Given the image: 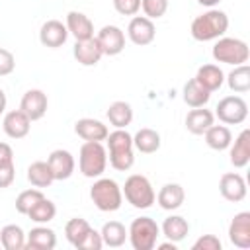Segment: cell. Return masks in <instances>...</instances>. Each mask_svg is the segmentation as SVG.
Listing matches in <instances>:
<instances>
[{"label": "cell", "mask_w": 250, "mask_h": 250, "mask_svg": "<svg viewBox=\"0 0 250 250\" xmlns=\"http://www.w3.org/2000/svg\"><path fill=\"white\" fill-rule=\"evenodd\" d=\"M16 180V164H8V166H0V189L2 188H10Z\"/></svg>", "instance_id": "cell-42"}, {"label": "cell", "mask_w": 250, "mask_h": 250, "mask_svg": "<svg viewBox=\"0 0 250 250\" xmlns=\"http://www.w3.org/2000/svg\"><path fill=\"white\" fill-rule=\"evenodd\" d=\"M121 191H123L125 201H127L129 205H133L135 209H148V207H152V203L156 201L154 188H152V184L148 182V178L143 176V174H131V176L125 180Z\"/></svg>", "instance_id": "cell-5"}, {"label": "cell", "mask_w": 250, "mask_h": 250, "mask_svg": "<svg viewBox=\"0 0 250 250\" xmlns=\"http://www.w3.org/2000/svg\"><path fill=\"white\" fill-rule=\"evenodd\" d=\"M215 115L225 125H240L248 117V104L240 96H225L215 107Z\"/></svg>", "instance_id": "cell-8"}, {"label": "cell", "mask_w": 250, "mask_h": 250, "mask_svg": "<svg viewBox=\"0 0 250 250\" xmlns=\"http://www.w3.org/2000/svg\"><path fill=\"white\" fill-rule=\"evenodd\" d=\"M203 137H205L207 146L213 148V150H227L230 146V143H232V133H230V129L227 125H215L213 123L203 133Z\"/></svg>", "instance_id": "cell-29"}, {"label": "cell", "mask_w": 250, "mask_h": 250, "mask_svg": "<svg viewBox=\"0 0 250 250\" xmlns=\"http://www.w3.org/2000/svg\"><path fill=\"white\" fill-rule=\"evenodd\" d=\"M74 133L84 139V141H105L109 129L107 125H104L100 119H94V117H82L74 123Z\"/></svg>", "instance_id": "cell-20"}, {"label": "cell", "mask_w": 250, "mask_h": 250, "mask_svg": "<svg viewBox=\"0 0 250 250\" xmlns=\"http://www.w3.org/2000/svg\"><path fill=\"white\" fill-rule=\"evenodd\" d=\"M113 8L121 16H137L141 10V0H113Z\"/></svg>", "instance_id": "cell-39"}, {"label": "cell", "mask_w": 250, "mask_h": 250, "mask_svg": "<svg viewBox=\"0 0 250 250\" xmlns=\"http://www.w3.org/2000/svg\"><path fill=\"white\" fill-rule=\"evenodd\" d=\"M207 92H217L225 82V72L217 64H203L197 68V74L193 76Z\"/></svg>", "instance_id": "cell-24"}, {"label": "cell", "mask_w": 250, "mask_h": 250, "mask_svg": "<svg viewBox=\"0 0 250 250\" xmlns=\"http://www.w3.org/2000/svg\"><path fill=\"white\" fill-rule=\"evenodd\" d=\"M16 68V57L12 51L0 47V76H8L12 74Z\"/></svg>", "instance_id": "cell-40"}, {"label": "cell", "mask_w": 250, "mask_h": 250, "mask_svg": "<svg viewBox=\"0 0 250 250\" xmlns=\"http://www.w3.org/2000/svg\"><path fill=\"white\" fill-rule=\"evenodd\" d=\"M0 244L4 250H23L25 248V232L20 225H6L0 230Z\"/></svg>", "instance_id": "cell-32"}, {"label": "cell", "mask_w": 250, "mask_h": 250, "mask_svg": "<svg viewBox=\"0 0 250 250\" xmlns=\"http://www.w3.org/2000/svg\"><path fill=\"white\" fill-rule=\"evenodd\" d=\"M27 182H29L33 188H39V189L49 188V186L55 182L49 164H47L45 160H35V162H31V164L27 166Z\"/></svg>", "instance_id": "cell-30"}, {"label": "cell", "mask_w": 250, "mask_h": 250, "mask_svg": "<svg viewBox=\"0 0 250 250\" xmlns=\"http://www.w3.org/2000/svg\"><path fill=\"white\" fill-rule=\"evenodd\" d=\"M96 41H98V45H100L104 55L115 57L125 49V31L121 27H117V25H104L98 31Z\"/></svg>", "instance_id": "cell-9"}, {"label": "cell", "mask_w": 250, "mask_h": 250, "mask_svg": "<svg viewBox=\"0 0 250 250\" xmlns=\"http://www.w3.org/2000/svg\"><path fill=\"white\" fill-rule=\"evenodd\" d=\"M90 199L100 211L113 213L123 203V191H121V186L113 178L100 176V178H96V182L90 188Z\"/></svg>", "instance_id": "cell-3"}, {"label": "cell", "mask_w": 250, "mask_h": 250, "mask_svg": "<svg viewBox=\"0 0 250 250\" xmlns=\"http://www.w3.org/2000/svg\"><path fill=\"white\" fill-rule=\"evenodd\" d=\"M127 37L131 39V43L145 47L150 45L156 37V27L152 23V20H148L146 16H133L129 25H127Z\"/></svg>", "instance_id": "cell-10"}, {"label": "cell", "mask_w": 250, "mask_h": 250, "mask_svg": "<svg viewBox=\"0 0 250 250\" xmlns=\"http://www.w3.org/2000/svg\"><path fill=\"white\" fill-rule=\"evenodd\" d=\"M107 143V158L111 168L117 172H127L135 164V146H133V135L127 129H115L107 133L105 137Z\"/></svg>", "instance_id": "cell-1"}, {"label": "cell", "mask_w": 250, "mask_h": 250, "mask_svg": "<svg viewBox=\"0 0 250 250\" xmlns=\"http://www.w3.org/2000/svg\"><path fill=\"white\" fill-rule=\"evenodd\" d=\"M100 234H102L104 246H109V248H119V246H123L125 240H127V229H125V225L119 223V221H107V223L102 227Z\"/></svg>", "instance_id": "cell-31"}, {"label": "cell", "mask_w": 250, "mask_h": 250, "mask_svg": "<svg viewBox=\"0 0 250 250\" xmlns=\"http://www.w3.org/2000/svg\"><path fill=\"white\" fill-rule=\"evenodd\" d=\"M66 39H68V29L61 20H47L39 29V41L49 49L62 47Z\"/></svg>", "instance_id": "cell-15"}, {"label": "cell", "mask_w": 250, "mask_h": 250, "mask_svg": "<svg viewBox=\"0 0 250 250\" xmlns=\"http://www.w3.org/2000/svg\"><path fill=\"white\" fill-rule=\"evenodd\" d=\"M72 55H74L76 62H80L82 66H96L100 62V59L104 57V53H102L96 37L76 41L74 47H72Z\"/></svg>", "instance_id": "cell-17"}, {"label": "cell", "mask_w": 250, "mask_h": 250, "mask_svg": "<svg viewBox=\"0 0 250 250\" xmlns=\"http://www.w3.org/2000/svg\"><path fill=\"white\" fill-rule=\"evenodd\" d=\"M219 191L227 201L238 203L246 197V182L238 172H225L219 180Z\"/></svg>", "instance_id": "cell-13"}, {"label": "cell", "mask_w": 250, "mask_h": 250, "mask_svg": "<svg viewBox=\"0 0 250 250\" xmlns=\"http://www.w3.org/2000/svg\"><path fill=\"white\" fill-rule=\"evenodd\" d=\"M229 29V16L227 12L223 10H217V8H209L207 12H203L201 16L193 18L191 21V37L195 41H215L219 37H223Z\"/></svg>", "instance_id": "cell-2"}, {"label": "cell", "mask_w": 250, "mask_h": 250, "mask_svg": "<svg viewBox=\"0 0 250 250\" xmlns=\"http://www.w3.org/2000/svg\"><path fill=\"white\" fill-rule=\"evenodd\" d=\"M160 236V227L152 217H137L127 229V240L133 250H152Z\"/></svg>", "instance_id": "cell-6"}, {"label": "cell", "mask_w": 250, "mask_h": 250, "mask_svg": "<svg viewBox=\"0 0 250 250\" xmlns=\"http://www.w3.org/2000/svg\"><path fill=\"white\" fill-rule=\"evenodd\" d=\"M105 115L115 129H127V125H131V121H133V107H131V104H127L123 100H117V102L109 104Z\"/></svg>", "instance_id": "cell-27"}, {"label": "cell", "mask_w": 250, "mask_h": 250, "mask_svg": "<svg viewBox=\"0 0 250 250\" xmlns=\"http://www.w3.org/2000/svg\"><path fill=\"white\" fill-rule=\"evenodd\" d=\"M6 105H8V98H6V92L0 88V115L6 111Z\"/></svg>", "instance_id": "cell-44"}, {"label": "cell", "mask_w": 250, "mask_h": 250, "mask_svg": "<svg viewBox=\"0 0 250 250\" xmlns=\"http://www.w3.org/2000/svg\"><path fill=\"white\" fill-rule=\"evenodd\" d=\"M90 229H92V227H90V223H88L86 219L74 217V219L66 221V225H64V236H66V240H68L74 248H78Z\"/></svg>", "instance_id": "cell-35"}, {"label": "cell", "mask_w": 250, "mask_h": 250, "mask_svg": "<svg viewBox=\"0 0 250 250\" xmlns=\"http://www.w3.org/2000/svg\"><path fill=\"white\" fill-rule=\"evenodd\" d=\"M229 240L242 250L250 248V213L248 211H240L232 217L230 225H229Z\"/></svg>", "instance_id": "cell-14"}, {"label": "cell", "mask_w": 250, "mask_h": 250, "mask_svg": "<svg viewBox=\"0 0 250 250\" xmlns=\"http://www.w3.org/2000/svg\"><path fill=\"white\" fill-rule=\"evenodd\" d=\"M57 246V234L47 225H37L25 234V248L29 250H53Z\"/></svg>", "instance_id": "cell-18"}, {"label": "cell", "mask_w": 250, "mask_h": 250, "mask_svg": "<svg viewBox=\"0 0 250 250\" xmlns=\"http://www.w3.org/2000/svg\"><path fill=\"white\" fill-rule=\"evenodd\" d=\"M197 2H199L201 6H207V8H215V6H217L221 0H197Z\"/></svg>", "instance_id": "cell-45"}, {"label": "cell", "mask_w": 250, "mask_h": 250, "mask_svg": "<svg viewBox=\"0 0 250 250\" xmlns=\"http://www.w3.org/2000/svg\"><path fill=\"white\" fill-rule=\"evenodd\" d=\"M107 168V150L100 141H84L78 152V170L86 178H100Z\"/></svg>", "instance_id": "cell-4"}, {"label": "cell", "mask_w": 250, "mask_h": 250, "mask_svg": "<svg viewBox=\"0 0 250 250\" xmlns=\"http://www.w3.org/2000/svg\"><path fill=\"white\" fill-rule=\"evenodd\" d=\"M160 230H162V234H164L168 240H172V242L178 244V242H182V240L188 236V232H189V223H188L182 215H170V217L164 219Z\"/></svg>", "instance_id": "cell-26"}, {"label": "cell", "mask_w": 250, "mask_h": 250, "mask_svg": "<svg viewBox=\"0 0 250 250\" xmlns=\"http://www.w3.org/2000/svg\"><path fill=\"white\" fill-rule=\"evenodd\" d=\"M102 246H104V242H102V234H100L96 229H90L88 234L84 236V240L80 242L78 250H100Z\"/></svg>", "instance_id": "cell-41"}, {"label": "cell", "mask_w": 250, "mask_h": 250, "mask_svg": "<svg viewBox=\"0 0 250 250\" xmlns=\"http://www.w3.org/2000/svg\"><path fill=\"white\" fill-rule=\"evenodd\" d=\"M14 164V150L8 143H0V166Z\"/></svg>", "instance_id": "cell-43"}, {"label": "cell", "mask_w": 250, "mask_h": 250, "mask_svg": "<svg viewBox=\"0 0 250 250\" xmlns=\"http://www.w3.org/2000/svg\"><path fill=\"white\" fill-rule=\"evenodd\" d=\"M211 53L217 62H225V64H232V66L248 62V57H250V49H248L246 41H242L238 37H225V35L215 39Z\"/></svg>", "instance_id": "cell-7"}, {"label": "cell", "mask_w": 250, "mask_h": 250, "mask_svg": "<svg viewBox=\"0 0 250 250\" xmlns=\"http://www.w3.org/2000/svg\"><path fill=\"white\" fill-rule=\"evenodd\" d=\"M213 123H215V113L211 109H205V105L191 107V111H188L186 115V129L191 135H203Z\"/></svg>", "instance_id": "cell-21"}, {"label": "cell", "mask_w": 250, "mask_h": 250, "mask_svg": "<svg viewBox=\"0 0 250 250\" xmlns=\"http://www.w3.org/2000/svg\"><path fill=\"white\" fill-rule=\"evenodd\" d=\"M47 107H49V100H47V94L39 88H31L27 90L23 96H21V102H20V109L31 119V121H39L45 113H47Z\"/></svg>", "instance_id": "cell-11"}, {"label": "cell", "mask_w": 250, "mask_h": 250, "mask_svg": "<svg viewBox=\"0 0 250 250\" xmlns=\"http://www.w3.org/2000/svg\"><path fill=\"white\" fill-rule=\"evenodd\" d=\"M229 156H230V164L234 168L248 166V162H250V131L248 129L240 131V135L234 139V143H230Z\"/></svg>", "instance_id": "cell-22"}, {"label": "cell", "mask_w": 250, "mask_h": 250, "mask_svg": "<svg viewBox=\"0 0 250 250\" xmlns=\"http://www.w3.org/2000/svg\"><path fill=\"white\" fill-rule=\"evenodd\" d=\"M162 141H160V133L150 129V127H143L133 135V146L143 152V154H152L160 148Z\"/></svg>", "instance_id": "cell-25"}, {"label": "cell", "mask_w": 250, "mask_h": 250, "mask_svg": "<svg viewBox=\"0 0 250 250\" xmlns=\"http://www.w3.org/2000/svg\"><path fill=\"white\" fill-rule=\"evenodd\" d=\"M227 84L232 92L236 94H246L250 90V66L244 62V64H238L234 66L229 74H227Z\"/></svg>", "instance_id": "cell-33"}, {"label": "cell", "mask_w": 250, "mask_h": 250, "mask_svg": "<svg viewBox=\"0 0 250 250\" xmlns=\"http://www.w3.org/2000/svg\"><path fill=\"white\" fill-rule=\"evenodd\" d=\"M186 191L180 184H164L156 193V201L164 211H176L184 205Z\"/></svg>", "instance_id": "cell-23"}, {"label": "cell", "mask_w": 250, "mask_h": 250, "mask_svg": "<svg viewBox=\"0 0 250 250\" xmlns=\"http://www.w3.org/2000/svg\"><path fill=\"white\" fill-rule=\"evenodd\" d=\"M2 129L10 139H23V137H27V133L31 129V119L21 109H12V111L4 113Z\"/></svg>", "instance_id": "cell-16"}, {"label": "cell", "mask_w": 250, "mask_h": 250, "mask_svg": "<svg viewBox=\"0 0 250 250\" xmlns=\"http://www.w3.org/2000/svg\"><path fill=\"white\" fill-rule=\"evenodd\" d=\"M191 248H193V250H221L223 244H221L219 236H215V234H203V236H199V238L193 242Z\"/></svg>", "instance_id": "cell-38"}, {"label": "cell", "mask_w": 250, "mask_h": 250, "mask_svg": "<svg viewBox=\"0 0 250 250\" xmlns=\"http://www.w3.org/2000/svg\"><path fill=\"white\" fill-rule=\"evenodd\" d=\"M47 164L53 172V178L55 182H62V180H68L72 174H74V168H76V162H74V156L64 150V148H57L53 150L49 156H47Z\"/></svg>", "instance_id": "cell-12"}, {"label": "cell", "mask_w": 250, "mask_h": 250, "mask_svg": "<svg viewBox=\"0 0 250 250\" xmlns=\"http://www.w3.org/2000/svg\"><path fill=\"white\" fill-rule=\"evenodd\" d=\"M141 8L148 20H158L168 10V0H141Z\"/></svg>", "instance_id": "cell-37"}, {"label": "cell", "mask_w": 250, "mask_h": 250, "mask_svg": "<svg viewBox=\"0 0 250 250\" xmlns=\"http://www.w3.org/2000/svg\"><path fill=\"white\" fill-rule=\"evenodd\" d=\"M64 25H66V29H68V35H72L76 41L94 37V23H92V20H90L86 14H82V12H76V10L68 12Z\"/></svg>", "instance_id": "cell-19"}, {"label": "cell", "mask_w": 250, "mask_h": 250, "mask_svg": "<svg viewBox=\"0 0 250 250\" xmlns=\"http://www.w3.org/2000/svg\"><path fill=\"white\" fill-rule=\"evenodd\" d=\"M41 197H45V195H43V191H41L39 188H31V189L21 191V193L16 197V211H18L20 215H27L29 209H31Z\"/></svg>", "instance_id": "cell-36"}, {"label": "cell", "mask_w": 250, "mask_h": 250, "mask_svg": "<svg viewBox=\"0 0 250 250\" xmlns=\"http://www.w3.org/2000/svg\"><path fill=\"white\" fill-rule=\"evenodd\" d=\"M182 98H184L186 105H189V107H203V105H207V102L211 98V92H207L195 78H191L184 84Z\"/></svg>", "instance_id": "cell-28"}, {"label": "cell", "mask_w": 250, "mask_h": 250, "mask_svg": "<svg viewBox=\"0 0 250 250\" xmlns=\"http://www.w3.org/2000/svg\"><path fill=\"white\" fill-rule=\"evenodd\" d=\"M55 215H57V205H55L51 199H47V197H41V199L29 209V213H27V217H29L33 223H37V225H47V223H51V221L55 219Z\"/></svg>", "instance_id": "cell-34"}]
</instances>
